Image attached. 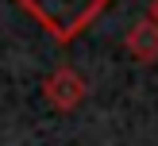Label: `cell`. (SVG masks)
Here are the masks:
<instances>
[{
  "instance_id": "1",
  "label": "cell",
  "mask_w": 158,
  "mask_h": 146,
  "mask_svg": "<svg viewBox=\"0 0 158 146\" xmlns=\"http://www.w3.org/2000/svg\"><path fill=\"white\" fill-rule=\"evenodd\" d=\"M31 23L46 31L58 46H69L116 4V0H12Z\"/></svg>"
},
{
  "instance_id": "2",
  "label": "cell",
  "mask_w": 158,
  "mask_h": 146,
  "mask_svg": "<svg viewBox=\"0 0 158 146\" xmlns=\"http://www.w3.org/2000/svg\"><path fill=\"white\" fill-rule=\"evenodd\" d=\"M85 96H89V85H85V77L77 73L73 65L50 69L46 81H43V100L54 112H77V108L85 104Z\"/></svg>"
},
{
  "instance_id": "3",
  "label": "cell",
  "mask_w": 158,
  "mask_h": 146,
  "mask_svg": "<svg viewBox=\"0 0 158 146\" xmlns=\"http://www.w3.org/2000/svg\"><path fill=\"white\" fill-rule=\"evenodd\" d=\"M123 46H127V54L139 61V65L158 61V23L151 19V15H143L139 23H131L127 35H123Z\"/></svg>"
},
{
  "instance_id": "4",
  "label": "cell",
  "mask_w": 158,
  "mask_h": 146,
  "mask_svg": "<svg viewBox=\"0 0 158 146\" xmlns=\"http://www.w3.org/2000/svg\"><path fill=\"white\" fill-rule=\"evenodd\" d=\"M147 15H151V19L158 23V0H151V8H147Z\"/></svg>"
}]
</instances>
